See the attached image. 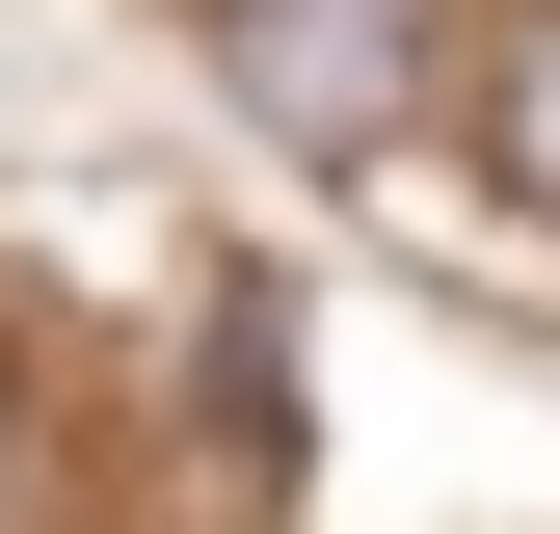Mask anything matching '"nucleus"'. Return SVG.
Segmentation results:
<instances>
[{
    "instance_id": "1",
    "label": "nucleus",
    "mask_w": 560,
    "mask_h": 534,
    "mask_svg": "<svg viewBox=\"0 0 560 534\" xmlns=\"http://www.w3.org/2000/svg\"><path fill=\"white\" fill-rule=\"evenodd\" d=\"M241 107L267 134H400V81H428V0H214Z\"/></svg>"
},
{
    "instance_id": "2",
    "label": "nucleus",
    "mask_w": 560,
    "mask_h": 534,
    "mask_svg": "<svg viewBox=\"0 0 560 534\" xmlns=\"http://www.w3.org/2000/svg\"><path fill=\"white\" fill-rule=\"evenodd\" d=\"M480 161H508L534 214H560V0H534V27H508V81H480Z\"/></svg>"
},
{
    "instance_id": "3",
    "label": "nucleus",
    "mask_w": 560,
    "mask_h": 534,
    "mask_svg": "<svg viewBox=\"0 0 560 534\" xmlns=\"http://www.w3.org/2000/svg\"><path fill=\"white\" fill-rule=\"evenodd\" d=\"M0 534H54V481H27V374H0Z\"/></svg>"
}]
</instances>
